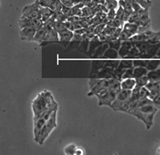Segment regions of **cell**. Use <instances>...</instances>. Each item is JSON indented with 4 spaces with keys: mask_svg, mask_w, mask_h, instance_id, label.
Here are the masks:
<instances>
[{
    "mask_svg": "<svg viewBox=\"0 0 160 155\" xmlns=\"http://www.w3.org/2000/svg\"><path fill=\"white\" fill-rule=\"evenodd\" d=\"M31 107L33 114V119H36L46 111L58 109V106L52 93L48 90H44L38 94L32 101Z\"/></svg>",
    "mask_w": 160,
    "mask_h": 155,
    "instance_id": "cell-1",
    "label": "cell"
},
{
    "mask_svg": "<svg viewBox=\"0 0 160 155\" xmlns=\"http://www.w3.org/2000/svg\"><path fill=\"white\" fill-rule=\"evenodd\" d=\"M158 109L152 103L138 107L133 110L131 114L141 120L146 126L147 130H150L154 123V118Z\"/></svg>",
    "mask_w": 160,
    "mask_h": 155,
    "instance_id": "cell-2",
    "label": "cell"
},
{
    "mask_svg": "<svg viewBox=\"0 0 160 155\" xmlns=\"http://www.w3.org/2000/svg\"><path fill=\"white\" fill-rule=\"evenodd\" d=\"M57 110L58 109H56L52 113L50 118L44 124L41 132H40V134L35 142L36 143L38 144L39 145L41 146L43 145L45 140L48 139V137L49 136L51 132L54 130V129H55L57 127Z\"/></svg>",
    "mask_w": 160,
    "mask_h": 155,
    "instance_id": "cell-3",
    "label": "cell"
},
{
    "mask_svg": "<svg viewBox=\"0 0 160 155\" xmlns=\"http://www.w3.org/2000/svg\"><path fill=\"white\" fill-rule=\"evenodd\" d=\"M88 84L90 86V92L87 93V96H96L103 90L108 88L110 85V79H98L92 77L89 79Z\"/></svg>",
    "mask_w": 160,
    "mask_h": 155,
    "instance_id": "cell-4",
    "label": "cell"
},
{
    "mask_svg": "<svg viewBox=\"0 0 160 155\" xmlns=\"http://www.w3.org/2000/svg\"><path fill=\"white\" fill-rule=\"evenodd\" d=\"M131 90H125L121 89L116 96L115 100L110 106V108H112L114 111L118 112L121 109V108L128 102L131 97Z\"/></svg>",
    "mask_w": 160,
    "mask_h": 155,
    "instance_id": "cell-5",
    "label": "cell"
},
{
    "mask_svg": "<svg viewBox=\"0 0 160 155\" xmlns=\"http://www.w3.org/2000/svg\"><path fill=\"white\" fill-rule=\"evenodd\" d=\"M38 0H35L32 4L26 5L22 10V15L21 17L29 19H41L39 11Z\"/></svg>",
    "mask_w": 160,
    "mask_h": 155,
    "instance_id": "cell-6",
    "label": "cell"
},
{
    "mask_svg": "<svg viewBox=\"0 0 160 155\" xmlns=\"http://www.w3.org/2000/svg\"><path fill=\"white\" fill-rule=\"evenodd\" d=\"M117 94V93L111 91V90L108 89L103 90L102 92L96 95L98 98L99 106H106L110 107L112 103L116 98Z\"/></svg>",
    "mask_w": 160,
    "mask_h": 155,
    "instance_id": "cell-7",
    "label": "cell"
},
{
    "mask_svg": "<svg viewBox=\"0 0 160 155\" xmlns=\"http://www.w3.org/2000/svg\"><path fill=\"white\" fill-rule=\"evenodd\" d=\"M19 26L21 28L24 27H30L37 30L43 26V21L41 19H29L21 17L18 21Z\"/></svg>",
    "mask_w": 160,
    "mask_h": 155,
    "instance_id": "cell-8",
    "label": "cell"
},
{
    "mask_svg": "<svg viewBox=\"0 0 160 155\" xmlns=\"http://www.w3.org/2000/svg\"><path fill=\"white\" fill-rule=\"evenodd\" d=\"M48 120V119L43 115L36 119H33V137L35 142H36L42 126Z\"/></svg>",
    "mask_w": 160,
    "mask_h": 155,
    "instance_id": "cell-9",
    "label": "cell"
},
{
    "mask_svg": "<svg viewBox=\"0 0 160 155\" xmlns=\"http://www.w3.org/2000/svg\"><path fill=\"white\" fill-rule=\"evenodd\" d=\"M92 76L93 77H94V78L104 79H110L112 78H115L116 77L114 73V69L106 67H104L98 73H96L95 75Z\"/></svg>",
    "mask_w": 160,
    "mask_h": 155,
    "instance_id": "cell-10",
    "label": "cell"
},
{
    "mask_svg": "<svg viewBox=\"0 0 160 155\" xmlns=\"http://www.w3.org/2000/svg\"><path fill=\"white\" fill-rule=\"evenodd\" d=\"M38 3L41 6L47 7L53 12L61 10L62 7L60 0H38Z\"/></svg>",
    "mask_w": 160,
    "mask_h": 155,
    "instance_id": "cell-11",
    "label": "cell"
},
{
    "mask_svg": "<svg viewBox=\"0 0 160 155\" xmlns=\"http://www.w3.org/2000/svg\"><path fill=\"white\" fill-rule=\"evenodd\" d=\"M35 29L30 27H24L20 29L19 35L21 40L23 41L31 42L36 32Z\"/></svg>",
    "mask_w": 160,
    "mask_h": 155,
    "instance_id": "cell-12",
    "label": "cell"
},
{
    "mask_svg": "<svg viewBox=\"0 0 160 155\" xmlns=\"http://www.w3.org/2000/svg\"><path fill=\"white\" fill-rule=\"evenodd\" d=\"M54 42L55 43L59 42V36H58V32L52 28L47 32L44 40L40 45L41 46V45L47 44L48 43H54Z\"/></svg>",
    "mask_w": 160,
    "mask_h": 155,
    "instance_id": "cell-13",
    "label": "cell"
},
{
    "mask_svg": "<svg viewBox=\"0 0 160 155\" xmlns=\"http://www.w3.org/2000/svg\"><path fill=\"white\" fill-rule=\"evenodd\" d=\"M133 45H134L133 44V42H132L129 40L122 42L121 47H120V49L118 50L119 58H124L128 54L129 51L133 46Z\"/></svg>",
    "mask_w": 160,
    "mask_h": 155,
    "instance_id": "cell-14",
    "label": "cell"
},
{
    "mask_svg": "<svg viewBox=\"0 0 160 155\" xmlns=\"http://www.w3.org/2000/svg\"><path fill=\"white\" fill-rule=\"evenodd\" d=\"M138 26L136 23L127 22L123 26L122 31L124 32L129 38L137 33Z\"/></svg>",
    "mask_w": 160,
    "mask_h": 155,
    "instance_id": "cell-15",
    "label": "cell"
},
{
    "mask_svg": "<svg viewBox=\"0 0 160 155\" xmlns=\"http://www.w3.org/2000/svg\"><path fill=\"white\" fill-rule=\"evenodd\" d=\"M58 33L59 36V43L61 44H69L74 35V32L68 29Z\"/></svg>",
    "mask_w": 160,
    "mask_h": 155,
    "instance_id": "cell-16",
    "label": "cell"
},
{
    "mask_svg": "<svg viewBox=\"0 0 160 155\" xmlns=\"http://www.w3.org/2000/svg\"><path fill=\"white\" fill-rule=\"evenodd\" d=\"M47 32L48 31L42 26L41 28H40L36 30L35 34L33 38L32 42H37L39 45H41L45 39Z\"/></svg>",
    "mask_w": 160,
    "mask_h": 155,
    "instance_id": "cell-17",
    "label": "cell"
},
{
    "mask_svg": "<svg viewBox=\"0 0 160 155\" xmlns=\"http://www.w3.org/2000/svg\"><path fill=\"white\" fill-rule=\"evenodd\" d=\"M101 44H102V42H101L99 39L98 36L95 35L92 38H91L90 42H89V45H88V49L87 54L92 56V54L94 53V50L96 49L98 47H99Z\"/></svg>",
    "mask_w": 160,
    "mask_h": 155,
    "instance_id": "cell-18",
    "label": "cell"
},
{
    "mask_svg": "<svg viewBox=\"0 0 160 155\" xmlns=\"http://www.w3.org/2000/svg\"><path fill=\"white\" fill-rule=\"evenodd\" d=\"M122 89L125 90H132L136 86V80L135 78L124 79L121 81V82Z\"/></svg>",
    "mask_w": 160,
    "mask_h": 155,
    "instance_id": "cell-19",
    "label": "cell"
},
{
    "mask_svg": "<svg viewBox=\"0 0 160 155\" xmlns=\"http://www.w3.org/2000/svg\"><path fill=\"white\" fill-rule=\"evenodd\" d=\"M109 48V45L108 42H104L101 44L99 47L96 48V49L94 50V53L92 54V58H101L102 55L104 54V52L107 50V49Z\"/></svg>",
    "mask_w": 160,
    "mask_h": 155,
    "instance_id": "cell-20",
    "label": "cell"
},
{
    "mask_svg": "<svg viewBox=\"0 0 160 155\" xmlns=\"http://www.w3.org/2000/svg\"><path fill=\"white\" fill-rule=\"evenodd\" d=\"M39 11L41 17V20L43 21V22L49 19L52 16L53 13H54V12L52 10L47 7H42L41 5L39 6Z\"/></svg>",
    "mask_w": 160,
    "mask_h": 155,
    "instance_id": "cell-21",
    "label": "cell"
},
{
    "mask_svg": "<svg viewBox=\"0 0 160 155\" xmlns=\"http://www.w3.org/2000/svg\"><path fill=\"white\" fill-rule=\"evenodd\" d=\"M121 81L119 80L117 78H112L110 79V85L108 87V89L113 91L117 93H118L121 90Z\"/></svg>",
    "mask_w": 160,
    "mask_h": 155,
    "instance_id": "cell-22",
    "label": "cell"
},
{
    "mask_svg": "<svg viewBox=\"0 0 160 155\" xmlns=\"http://www.w3.org/2000/svg\"><path fill=\"white\" fill-rule=\"evenodd\" d=\"M149 70L145 67H133L132 68V74L133 78H138V77H142L148 75Z\"/></svg>",
    "mask_w": 160,
    "mask_h": 155,
    "instance_id": "cell-23",
    "label": "cell"
},
{
    "mask_svg": "<svg viewBox=\"0 0 160 155\" xmlns=\"http://www.w3.org/2000/svg\"><path fill=\"white\" fill-rule=\"evenodd\" d=\"M104 62L105 61H93L92 62L90 75H95L102 68L104 67Z\"/></svg>",
    "mask_w": 160,
    "mask_h": 155,
    "instance_id": "cell-24",
    "label": "cell"
},
{
    "mask_svg": "<svg viewBox=\"0 0 160 155\" xmlns=\"http://www.w3.org/2000/svg\"><path fill=\"white\" fill-rule=\"evenodd\" d=\"M101 58L102 59H117L119 58V56L117 50L109 47L104 52Z\"/></svg>",
    "mask_w": 160,
    "mask_h": 155,
    "instance_id": "cell-25",
    "label": "cell"
},
{
    "mask_svg": "<svg viewBox=\"0 0 160 155\" xmlns=\"http://www.w3.org/2000/svg\"><path fill=\"white\" fill-rule=\"evenodd\" d=\"M150 92H160V79L156 81H149L145 86Z\"/></svg>",
    "mask_w": 160,
    "mask_h": 155,
    "instance_id": "cell-26",
    "label": "cell"
},
{
    "mask_svg": "<svg viewBox=\"0 0 160 155\" xmlns=\"http://www.w3.org/2000/svg\"><path fill=\"white\" fill-rule=\"evenodd\" d=\"M159 47H160V42L155 44H150L149 47L146 50L145 53L148 54L149 55L151 56L153 58H155Z\"/></svg>",
    "mask_w": 160,
    "mask_h": 155,
    "instance_id": "cell-27",
    "label": "cell"
},
{
    "mask_svg": "<svg viewBox=\"0 0 160 155\" xmlns=\"http://www.w3.org/2000/svg\"><path fill=\"white\" fill-rule=\"evenodd\" d=\"M158 58H155L154 60L153 59H148V63H147L146 68L149 71H153L159 68L160 66V60L158 59Z\"/></svg>",
    "mask_w": 160,
    "mask_h": 155,
    "instance_id": "cell-28",
    "label": "cell"
},
{
    "mask_svg": "<svg viewBox=\"0 0 160 155\" xmlns=\"http://www.w3.org/2000/svg\"><path fill=\"white\" fill-rule=\"evenodd\" d=\"M149 98L152 100V104L160 109V92H151Z\"/></svg>",
    "mask_w": 160,
    "mask_h": 155,
    "instance_id": "cell-29",
    "label": "cell"
},
{
    "mask_svg": "<svg viewBox=\"0 0 160 155\" xmlns=\"http://www.w3.org/2000/svg\"><path fill=\"white\" fill-rule=\"evenodd\" d=\"M118 67L121 68L124 70L133 68V61L132 59H124V60H121L119 61Z\"/></svg>",
    "mask_w": 160,
    "mask_h": 155,
    "instance_id": "cell-30",
    "label": "cell"
},
{
    "mask_svg": "<svg viewBox=\"0 0 160 155\" xmlns=\"http://www.w3.org/2000/svg\"><path fill=\"white\" fill-rule=\"evenodd\" d=\"M118 5L124 8L125 12L130 14H131V13L133 12L131 3L129 2L126 1V0H118Z\"/></svg>",
    "mask_w": 160,
    "mask_h": 155,
    "instance_id": "cell-31",
    "label": "cell"
},
{
    "mask_svg": "<svg viewBox=\"0 0 160 155\" xmlns=\"http://www.w3.org/2000/svg\"><path fill=\"white\" fill-rule=\"evenodd\" d=\"M134 45L137 47V48L138 49L140 53H145L146 50L149 45V43L147 41H142V42H133Z\"/></svg>",
    "mask_w": 160,
    "mask_h": 155,
    "instance_id": "cell-32",
    "label": "cell"
},
{
    "mask_svg": "<svg viewBox=\"0 0 160 155\" xmlns=\"http://www.w3.org/2000/svg\"><path fill=\"white\" fill-rule=\"evenodd\" d=\"M149 81H156L160 79V68H158L153 71H149L148 73Z\"/></svg>",
    "mask_w": 160,
    "mask_h": 155,
    "instance_id": "cell-33",
    "label": "cell"
},
{
    "mask_svg": "<svg viewBox=\"0 0 160 155\" xmlns=\"http://www.w3.org/2000/svg\"><path fill=\"white\" fill-rule=\"evenodd\" d=\"M53 17V18L55 19V20L56 21L58 22H64L65 21H66L68 20V17H67L61 10L59 11H56L54 12L52 16Z\"/></svg>",
    "mask_w": 160,
    "mask_h": 155,
    "instance_id": "cell-34",
    "label": "cell"
},
{
    "mask_svg": "<svg viewBox=\"0 0 160 155\" xmlns=\"http://www.w3.org/2000/svg\"><path fill=\"white\" fill-rule=\"evenodd\" d=\"M135 80H136V86L138 87L145 86L149 82V79L148 78V75L142 77H138V78H136Z\"/></svg>",
    "mask_w": 160,
    "mask_h": 155,
    "instance_id": "cell-35",
    "label": "cell"
},
{
    "mask_svg": "<svg viewBox=\"0 0 160 155\" xmlns=\"http://www.w3.org/2000/svg\"><path fill=\"white\" fill-rule=\"evenodd\" d=\"M131 2L137 3L142 8L147 10H149L152 5L151 0H131Z\"/></svg>",
    "mask_w": 160,
    "mask_h": 155,
    "instance_id": "cell-36",
    "label": "cell"
},
{
    "mask_svg": "<svg viewBox=\"0 0 160 155\" xmlns=\"http://www.w3.org/2000/svg\"><path fill=\"white\" fill-rule=\"evenodd\" d=\"M139 53L140 52L138 49L137 48V47L135 45H133V46L131 47V49L129 51L127 56L123 59H134Z\"/></svg>",
    "mask_w": 160,
    "mask_h": 155,
    "instance_id": "cell-37",
    "label": "cell"
},
{
    "mask_svg": "<svg viewBox=\"0 0 160 155\" xmlns=\"http://www.w3.org/2000/svg\"><path fill=\"white\" fill-rule=\"evenodd\" d=\"M76 146L74 144H70L64 148V153L68 155H73L75 153Z\"/></svg>",
    "mask_w": 160,
    "mask_h": 155,
    "instance_id": "cell-38",
    "label": "cell"
},
{
    "mask_svg": "<svg viewBox=\"0 0 160 155\" xmlns=\"http://www.w3.org/2000/svg\"><path fill=\"white\" fill-rule=\"evenodd\" d=\"M121 43H122V42L121 40H119L118 38H117V39H115V40H113L109 41L108 42L109 47L112 48L113 49H115L117 51L118 50L120 47H121Z\"/></svg>",
    "mask_w": 160,
    "mask_h": 155,
    "instance_id": "cell-39",
    "label": "cell"
},
{
    "mask_svg": "<svg viewBox=\"0 0 160 155\" xmlns=\"http://www.w3.org/2000/svg\"><path fill=\"white\" fill-rule=\"evenodd\" d=\"M53 29L55 30L58 33L67 30L63 22H58V21L55 22L54 25H53Z\"/></svg>",
    "mask_w": 160,
    "mask_h": 155,
    "instance_id": "cell-40",
    "label": "cell"
},
{
    "mask_svg": "<svg viewBox=\"0 0 160 155\" xmlns=\"http://www.w3.org/2000/svg\"><path fill=\"white\" fill-rule=\"evenodd\" d=\"M119 60H108V61H105L104 62V67H110L112 68H116L118 64H119Z\"/></svg>",
    "mask_w": 160,
    "mask_h": 155,
    "instance_id": "cell-41",
    "label": "cell"
},
{
    "mask_svg": "<svg viewBox=\"0 0 160 155\" xmlns=\"http://www.w3.org/2000/svg\"><path fill=\"white\" fill-rule=\"evenodd\" d=\"M133 61V67H146L147 63H148V59H136Z\"/></svg>",
    "mask_w": 160,
    "mask_h": 155,
    "instance_id": "cell-42",
    "label": "cell"
},
{
    "mask_svg": "<svg viewBox=\"0 0 160 155\" xmlns=\"http://www.w3.org/2000/svg\"><path fill=\"white\" fill-rule=\"evenodd\" d=\"M150 93H151V92H149V90L145 86L140 87V89H139L140 98H145V97H149L150 95Z\"/></svg>",
    "mask_w": 160,
    "mask_h": 155,
    "instance_id": "cell-43",
    "label": "cell"
},
{
    "mask_svg": "<svg viewBox=\"0 0 160 155\" xmlns=\"http://www.w3.org/2000/svg\"><path fill=\"white\" fill-rule=\"evenodd\" d=\"M91 16H94L93 10L88 7H84L82 8V17H89Z\"/></svg>",
    "mask_w": 160,
    "mask_h": 155,
    "instance_id": "cell-44",
    "label": "cell"
},
{
    "mask_svg": "<svg viewBox=\"0 0 160 155\" xmlns=\"http://www.w3.org/2000/svg\"><path fill=\"white\" fill-rule=\"evenodd\" d=\"M118 5V2L117 0H110L108 2H106L105 6L107 7V8L109 10L111 9H115Z\"/></svg>",
    "mask_w": 160,
    "mask_h": 155,
    "instance_id": "cell-45",
    "label": "cell"
},
{
    "mask_svg": "<svg viewBox=\"0 0 160 155\" xmlns=\"http://www.w3.org/2000/svg\"><path fill=\"white\" fill-rule=\"evenodd\" d=\"M126 71V70L122 69L121 68L119 67H117L116 68L114 69V73H115V75L117 77V79H118L119 80L122 81V77L124 73V72Z\"/></svg>",
    "mask_w": 160,
    "mask_h": 155,
    "instance_id": "cell-46",
    "label": "cell"
},
{
    "mask_svg": "<svg viewBox=\"0 0 160 155\" xmlns=\"http://www.w3.org/2000/svg\"><path fill=\"white\" fill-rule=\"evenodd\" d=\"M116 30V28H114V27H112V26H108L106 25L104 29V31L102 33H104V34L107 35L108 36H112L113 35L115 31Z\"/></svg>",
    "mask_w": 160,
    "mask_h": 155,
    "instance_id": "cell-47",
    "label": "cell"
},
{
    "mask_svg": "<svg viewBox=\"0 0 160 155\" xmlns=\"http://www.w3.org/2000/svg\"><path fill=\"white\" fill-rule=\"evenodd\" d=\"M106 26V24H102V23H101V24H99L97 25L95 27V28H94V33L96 35H98L101 34V33H102V32H103L104 29V28H105Z\"/></svg>",
    "mask_w": 160,
    "mask_h": 155,
    "instance_id": "cell-48",
    "label": "cell"
},
{
    "mask_svg": "<svg viewBox=\"0 0 160 155\" xmlns=\"http://www.w3.org/2000/svg\"><path fill=\"white\" fill-rule=\"evenodd\" d=\"M132 68H129L126 70L124 72L122 77V80L124 79H128V78H133V74H132Z\"/></svg>",
    "mask_w": 160,
    "mask_h": 155,
    "instance_id": "cell-49",
    "label": "cell"
},
{
    "mask_svg": "<svg viewBox=\"0 0 160 155\" xmlns=\"http://www.w3.org/2000/svg\"><path fill=\"white\" fill-rule=\"evenodd\" d=\"M61 11L62 12L63 14L68 18L71 17V7H66V6H64V5H62V7Z\"/></svg>",
    "mask_w": 160,
    "mask_h": 155,
    "instance_id": "cell-50",
    "label": "cell"
},
{
    "mask_svg": "<svg viewBox=\"0 0 160 155\" xmlns=\"http://www.w3.org/2000/svg\"><path fill=\"white\" fill-rule=\"evenodd\" d=\"M124 13V8H123L121 6L119 5L117 11H116V16H115V17L123 20Z\"/></svg>",
    "mask_w": 160,
    "mask_h": 155,
    "instance_id": "cell-51",
    "label": "cell"
},
{
    "mask_svg": "<svg viewBox=\"0 0 160 155\" xmlns=\"http://www.w3.org/2000/svg\"><path fill=\"white\" fill-rule=\"evenodd\" d=\"M61 3L66 7H72L74 5V0H60Z\"/></svg>",
    "mask_w": 160,
    "mask_h": 155,
    "instance_id": "cell-52",
    "label": "cell"
},
{
    "mask_svg": "<svg viewBox=\"0 0 160 155\" xmlns=\"http://www.w3.org/2000/svg\"><path fill=\"white\" fill-rule=\"evenodd\" d=\"M106 14H107V17L109 20H113L116 16V11L115 9L109 10Z\"/></svg>",
    "mask_w": 160,
    "mask_h": 155,
    "instance_id": "cell-53",
    "label": "cell"
},
{
    "mask_svg": "<svg viewBox=\"0 0 160 155\" xmlns=\"http://www.w3.org/2000/svg\"><path fill=\"white\" fill-rule=\"evenodd\" d=\"M74 154H76V155H84V154H85V151L82 147H76Z\"/></svg>",
    "mask_w": 160,
    "mask_h": 155,
    "instance_id": "cell-54",
    "label": "cell"
},
{
    "mask_svg": "<svg viewBox=\"0 0 160 155\" xmlns=\"http://www.w3.org/2000/svg\"><path fill=\"white\" fill-rule=\"evenodd\" d=\"M92 0H82L81 3H82L84 5V6L88 7L92 3Z\"/></svg>",
    "mask_w": 160,
    "mask_h": 155,
    "instance_id": "cell-55",
    "label": "cell"
},
{
    "mask_svg": "<svg viewBox=\"0 0 160 155\" xmlns=\"http://www.w3.org/2000/svg\"><path fill=\"white\" fill-rule=\"evenodd\" d=\"M74 5L79 3L82 2V0H74Z\"/></svg>",
    "mask_w": 160,
    "mask_h": 155,
    "instance_id": "cell-56",
    "label": "cell"
},
{
    "mask_svg": "<svg viewBox=\"0 0 160 155\" xmlns=\"http://www.w3.org/2000/svg\"><path fill=\"white\" fill-rule=\"evenodd\" d=\"M156 154H160V145H159V146H158V148H157Z\"/></svg>",
    "mask_w": 160,
    "mask_h": 155,
    "instance_id": "cell-57",
    "label": "cell"
},
{
    "mask_svg": "<svg viewBox=\"0 0 160 155\" xmlns=\"http://www.w3.org/2000/svg\"><path fill=\"white\" fill-rule=\"evenodd\" d=\"M156 56H157L158 58H160V47H159V50H158V53H157Z\"/></svg>",
    "mask_w": 160,
    "mask_h": 155,
    "instance_id": "cell-58",
    "label": "cell"
},
{
    "mask_svg": "<svg viewBox=\"0 0 160 155\" xmlns=\"http://www.w3.org/2000/svg\"><path fill=\"white\" fill-rule=\"evenodd\" d=\"M159 68H160V66H159Z\"/></svg>",
    "mask_w": 160,
    "mask_h": 155,
    "instance_id": "cell-59",
    "label": "cell"
}]
</instances>
